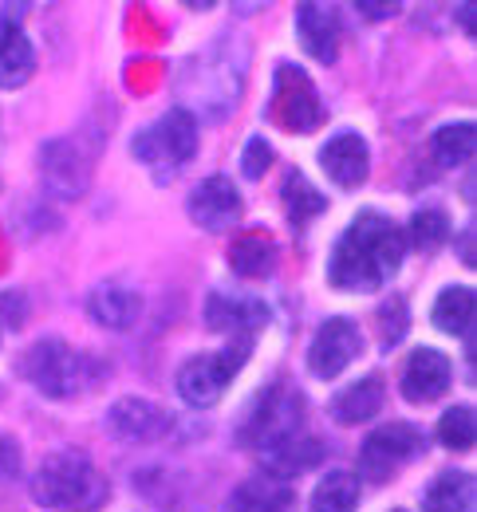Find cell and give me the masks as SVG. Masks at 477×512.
Instances as JSON below:
<instances>
[{
    "instance_id": "7",
    "label": "cell",
    "mask_w": 477,
    "mask_h": 512,
    "mask_svg": "<svg viewBox=\"0 0 477 512\" xmlns=\"http://www.w3.org/2000/svg\"><path fill=\"white\" fill-rule=\"evenodd\" d=\"M304 430V398L292 394L288 386H273L261 394L257 410L249 414V426H245V442L257 449L276 446L280 438L288 434H300Z\"/></svg>"
},
{
    "instance_id": "6",
    "label": "cell",
    "mask_w": 477,
    "mask_h": 512,
    "mask_svg": "<svg viewBox=\"0 0 477 512\" xmlns=\"http://www.w3.org/2000/svg\"><path fill=\"white\" fill-rule=\"evenodd\" d=\"M273 115L276 123L292 134H308V130L320 127L324 119V107H320V95H316V83L292 64L276 67L273 79Z\"/></svg>"
},
{
    "instance_id": "19",
    "label": "cell",
    "mask_w": 477,
    "mask_h": 512,
    "mask_svg": "<svg viewBox=\"0 0 477 512\" xmlns=\"http://www.w3.org/2000/svg\"><path fill=\"white\" fill-rule=\"evenodd\" d=\"M383 398H387L383 379L379 375H367L359 383L343 386L340 394L332 398V414H336V422H343V426H355V422L375 418L383 410Z\"/></svg>"
},
{
    "instance_id": "13",
    "label": "cell",
    "mask_w": 477,
    "mask_h": 512,
    "mask_svg": "<svg viewBox=\"0 0 477 512\" xmlns=\"http://www.w3.org/2000/svg\"><path fill=\"white\" fill-rule=\"evenodd\" d=\"M296 32H300V44L312 60L336 64V56H340V16H336L332 4H300Z\"/></svg>"
},
{
    "instance_id": "4",
    "label": "cell",
    "mask_w": 477,
    "mask_h": 512,
    "mask_svg": "<svg viewBox=\"0 0 477 512\" xmlns=\"http://www.w3.org/2000/svg\"><path fill=\"white\" fill-rule=\"evenodd\" d=\"M249 339H233L225 351H213V355H194L182 371H178V394L190 402V406H213L225 386L233 383V375L245 367L249 359Z\"/></svg>"
},
{
    "instance_id": "18",
    "label": "cell",
    "mask_w": 477,
    "mask_h": 512,
    "mask_svg": "<svg viewBox=\"0 0 477 512\" xmlns=\"http://www.w3.org/2000/svg\"><path fill=\"white\" fill-rule=\"evenodd\" d=\"M261 457H265V465H269L273 477H296V473L312 469L324 457V449H320V438H312V434L300 430V434L280 438L276 446L261 449Z\"/></svg>"
},
{
    "instance_id": "3",
    "label": "cell",
    "mask_w": 477,
    "mask_h": 512,
    "mask_svg": "<svg viewBox=\"0 0 477 512\" xmlns=\"http://www.w3.org/2000/svg\"><path fill=\"white\" fill-rule=\"evenodd\" d=\"M198 150V123L186 107H174L166 111L154 127H146L135 138V154L158 174H170L178 170L182 162H190Z\"/></svg>"
},
{
    "instance_id": "8",
    "label": "cell",
    "mask_w": 477,
    "mask_h": 512,
    "mask_svg": "<svg viewBox=\"0 0 477 512\" xmlns=\"http://www.w3.org/2000/svg\"><path fill=\"white\" fill-rule=\"evenodd\" d=\"M418 449H422V434L414 426H407V422L383 426V430H375L363 442V449H359V473L367 481L383 485V481H391L407 465L410 457H418Z\"/></svg>"
},
{
    "instance_id": "25",
    "label": "cell",
    "mask_w": 477,
    "mask_h": 512,
    "mask_svg": "<svg viewBox=\"0 0 477 512\" xmlns=\"http://www.w3.org/2000/svg\"><path fill=\"white\" fill-rule=\"evenodd\" d=\"M288 505H292V497L280 485V477H273V481H265V477L245 481L233 493V512H284Z\"/></svg>"
},
{
    "instance_id": "2",
    "label": "cell",
    "mask_w": 477,
    "mask_h": 512,
    "mask_svg": "<svg viewBox=\"0 0 477 512\" xmlns=\"http://www.w3.org/2000/svg\"><path fill=\"white\" fill-rule=\"evenodd\" d=\"M32 493L48 509H91L103 497V477L83 453H56L40 465Z\"/></svg>"
},
{
    "instance_id": "30",
    "label": "cell",
    "mask_w": 477,
    "mask_h": 512,
    "mask_svg": "<svg viewBox=\"0 0 477 512\" xmlns=\"http://www.w3.org/2000/svg\"><path fill=\"white\" fill-rule=\"evenodd\" d=\"M379 316H383V339H387V343L403 339V331H407V304H403V300H387Z\"/></svg>"
},
{
    "instance_id": "24",
    "label": "cell",
    "mask_w": 477,
    "mask_h": 512,
    "mask_svg": "<svg viewBox=\"0 0 477 512\" xmlns=\"http://www.w3.org/2000/svg\"><path fill=\"white\" fill-rule=\"evenodd\" d=\"M474 288H446L434 304V323L446 331V335H466L474 327Z\"/></svg>"
},
{
    "instance_id": "1",
    "label": "cell",
    "mask_w": 477,
    "mask_h": 512,
    "mask_svg": "<svg viewBox=\"0 0 477 512\" xmlns=\"http://www.w3.org/2000/svg\"><path fill=\"white\" fill-rule=\"evenodd\" d=\"M403 229L383 213H359L332 249L328 280L340 292H375L403 264Z\"/></svg>"
},
{
    "instance_id": "22",
    "label": "cell",
    "mask_w": 477,
    "mask_h": 512,
    "mask_svg": "<svg viewBox=\"0 0 477 512\" xmlns=\"http://www.w3.org/2000/svg\"><path fill=\"white\" fill-rule=\"evenodd\" d=\"M280 197H284V213H288V221H292L296 229H304V225H308L312 217H320V213H324V205H328V201L320 197V190H316L304 174H296V170L284 178Z\"/></svg>"
},
{
    "instance_id": "15",
    "label": "cell",
    "mask_w": 477,
    "mask_h": 512,
    "mask_svg": "<svg viewBox=\"0 0 477 512\" xmlns=\"http://www.w3.org/2000/svg\"><path fill=\"white\" fill-rule=\"evenodd\" d=\"M450 359L434 347H418L407 359V371H403V398L407 402H434L446 394L450 386Z\"/></svg>"
},
{
    "instance_id": "9",
    "label": "cell",
    "mask_w": 477,
    "mask_h": 512,
    "mask_svg": "<svg viewBox=\"0 0 477 512\" xmlns=\"http://www.w3.org/2000/svg\"><path fill=\"white\" fill-rule=\"evenodd\" d=\"M359 351H363V331L351 320L336 316L316 331V339L308 347V367L316 379H336L359 359Z\"/></svg>"
},
{
    "instance_id": "5",
    "label": "cell",
    "mask_w": 477,
    "mask_h": 512,
    "mask_svg": "<svg viewBox=\"0 0 477 512\" xmlns=\"http://www.w3.org/2000/svg\"><path fill=\"white\" fill-rule=\"evenodd\" d=\"M24 375L48 398H71L87 386V355L71 351L60 339H40L24 355Z\"/></svg>"
},
{
    "instance_id": "28",
    "label": "cell",
    "mask_w": 477,
    "mask_h": 512,
    "mask_svg": "<svg viewBox=\"0 0 477 512\" xmlns=\"http://www.w3.org/2000/svg\"><path fill=\"white\" fill-rule=\"evenodd\" d=\"M477 438V422H474V406H454L442 414L438 422V442L446 449H470Z\"/></svg>"
},
{
    "instance_id": "12",
    "label": "cell",
    "mask_w": 477,
    "mask_h": 512,
    "mask_svg": "<svg viewBox=\"0 0 477 512\" xmlns=\"http://www.w3.org/2000/svg\"><path fill=\"white\" fill-rule=\"evenodd\" d=\"M320 166H324V174H328L336 186L355 190V186H363V178H367L371 150H367V142H363L355 130H343V134H336L332 142H324V150H320Z\"/></svg>"
},
{
    "instance_id": "29",
    "label": "cell",
    "mask_w": 477,
    "mask_h": 512,
    "mask_svg": "<svg viewBox=\"0 0 477 512\" xmlns=\"http://www.w3.org/2000/svg\"><path fill=\"white\" fill-rule=\"evenodd\" d=\"M269 162H273V146H269L265 138H253V142L245 146L241 170H245V178H261V174L269 170Z\"/></svg>"
},
{
    "instance_id": "17",
    "label": "cell",
    "mask_w": 477,
    "mask_h": 512,
    "mask_svg": "<svg viewBox=\"0 0 477 512\" xmlns=\"http://www.w3.org/2000/svg\"><path fill=\"white\" fill-rule=\"evenodd\" d=\"M87 312H91V320L103 323V327L131 331L135 320L142 316V296H138L131 284L111 280V284H99V288L87 296Z\"/></svg>"
},
{
    "instance_id": "27",
    "label": "cell",
    "mask_w": 477,
    "mask_h": 512,
    "mask_svg": "<svg viewBox=\"0 0 477 512\" xmlns=\"http://www.w3.org/2000/svg\"><path fill=\"white\" fill-rule=\"evenodd\" d=\"M407 237L418 253H438V249L446 245V237H450V221H446V213H438V209H418V213L410 217Z\"/></svg>"
},
{
    "instance_id": "11",
    "label": "cell",
    "mask_w": 477,
    "mask_h": 512,
    "mask_svg": "<svg viewBox=\"0 0 477 512\" xmlns=\"http://www.w3.org/2000/svg\"><path fill=\"white\" fill-rule=\"evenodd\" d=\"M205 323L213 331H225V335H241L253 343V335L269 323V308L261 300H249V296H225V292H213L205 300Z\"/></svg>"
},
{
    "instance_id": "23",
    "label": "cell",
    "mask_w": 477,
    "mask_h": 512,
    "mask_svg": "<svg viewBox=\"0 0 477 512\" xmlns=\"http://www.w3.org/2000/svg\"><path fill=\"white\" fill-rule=\"evenodd\" d=\"M355 505H359V481L347 469H332L312 493V512H355Z\"/></svg>"
},
{
    "instance_id": "16",
    "label": "cell",
    "mask_w": 477,
    "mask_h": 512,
    "mask_svg": "<svg viewBox=\"0 0 477 512\" xmlns=\"http://www.w3.org/2000/svg\"><path fill=\"white\" fill-rule=\"evenodd\" d=\"M36 71V52L24 28L12 20V12L0 16V91H16L32 79Z\"/></svg>"
},
{
    "instance_id": "31",
    "label": "cell",
    "mask_w": 477,
    "mask_h": 512,
    "mask_svg": "<svg viewBox=\"0 0 477 512\" xmlns=\"http://www.w3.org/2000/svg\"><path fill=\"white\" fill-rule=\"evenodd\" d=\"M359 12H367V16H395L399 12V4H355Z\"/></svg>"
},
{
    "instance_id": "32",
    "label": "cell",
    "mask_w": 477,
    "mask_h": 512,
    "mask_svg": "<svg viewBox=\"0 0 477 512\" xmlns=\"http://www.w3.org/2000/svg\"><path fill=\"white\" fill-rule=\"evenodd\" d=\"M395 512H403V509H395Z\"/></svg>"
},
{
    "instance_id": "10",
    "label": "cell",
    "mask_w": 477,
    "mask_h": 512,
    "mask_svg": "<svg viewBox=\"0 0 477 512\" xmlns=\"http://www.w3.org/2000/svg\"><path fill=\"white\" fill-rule=\"evenodd\" d=\"M190 217L209 233H229L241 221V193L229 178H205L190 197Z\"/></svg>"
},
{
    "instance_id": "20",
    "label": "cell",
    "mask_w": 477,
    "mask_h": 512,
    "mask_svg": "<svg viewBox=\"0 0 477 512\" xmlns=\"http://www.w3.org/2000/svg\"><path fill=\"white\" fill-rule=\"evenodd\" d=\"M229 264H233V272L237 276H269L276 264V245L269 233H261V229H253V233H245V237H237L233 241V249H229Z\"/></svg>"
},
{
    "instance_id": "26",
    "label": "cell",
    "mask_w": 477,
    "mask_h": 512,
    "mask_svg": "<svg viewBox=\"0 0 477 512\" xmlns=\"http://www.w3.org/2000/svg\"><path fill=\"white\" fill-rule=\"evenodd\" d=\"M477 130L474 123H450L434 134V154L442 166H466L474 158Z\"/></svg>"
},
{
    "instance_id": "14",
    "label": "cell",
    "mask_w": 477,
    "mask_h": 512,
    "mask_svg": "<svg viewBox=\"0 0 477 512\" xmlns=\"http://www.w3.org/2000/svg\"><path fill=\"white\" fill-rule=\"evenodd\" d=\"M107 426H111L119 438H127V442H158V438L170 430V418H166V410H162L158 402H150V398H123V402L111 406Z\"/></svg>"
},
{
    "instance_id": "21",
    "label": "cell",
    "mask_w": 477,
    "mask_h": 512,
    "mask_svg": "<svg viewBox=\"0 0 477 512\" xmlns=\"http://www.w3.org/2000/svg\"><path fill=\"white\" fill-rule=\"evenodd\" d=\"M426 512H474V477L470 473H442L426 493H422Z\"/></svg>"
}]
</instances>
